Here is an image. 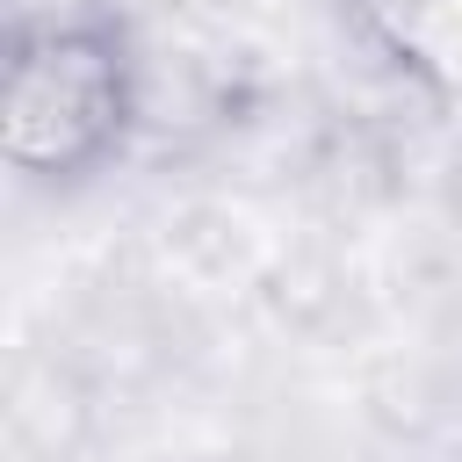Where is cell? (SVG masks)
Segmentation results:
<instances>
[{"mask_svg":"<svg viewBox=\"0 0 462 462\" xmlns=\"http://www.w3.org/2000/svg\"><path fill=\"white\" fill-rule=\"evenodd\" d=\"M152 101L144 36L116 0L29 7L0 51V159L22 195H87L101 188Z\"/></svg>","mask_w":462,"mask_h":462,"instance_id":"cell-1","label":"cell"},{"mask_svg":"<svg viewBox=\"0 0 462 462\" xmlns=\"http://www.w3.org/2000/svg\"><path fill=\"white\" fill-rule=\"evenodd\" d=\"M339 14L390 79L462 108V0H339Z\"/></svg>","mask_w":462,"mask_h":462,"instance_id":"cell-2","label":"cell"}]
</instances>
